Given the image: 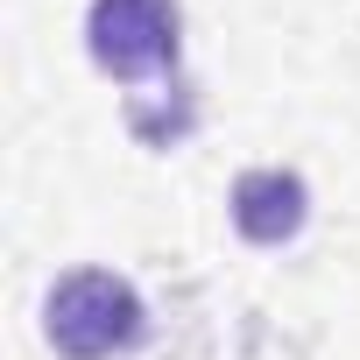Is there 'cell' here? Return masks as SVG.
<instances>
[{
	"mask_svg": "<svg viewBox=\"0 0 360 360\" xmlns=\"http://www.w3.org/2000/svg\"><path fill=\"white\" fill-rule=\"evenodd\" d=\"M141 325H148V311H141L134 283L113 269H71L43 304V332L64 360H113L141 339Z\"/></svg>",
	"mask_w": 360,
	"mask_h": 360,
	"instance_id": "cell-1",
	"label": "cell"
},
{
	"mask_svg": "<svg viewBox=\"0 0 360 360\" xmlns=\"http://www.w3.org/2000/svg\"><path fill=\"white\" fill-rule=\"evenodd\" d=\"M85 43H92V64L120 85L169 78L184 57V15H176V0H92Z\"/></svg>",
	"mask_w": 360,
	"mask_h": 360,
	"instance_id": "cell-2",
	"label": "cell"
},
{
	"mask_svg": "<svg viewBox=\"0 0 360 360\" xmlns=\"http://www.w3.org/2000/svg\"><path fill=\"white\" fill-rule=\"evenodd\" d=\"M226 205H233V226H240L255 248H283V240H297L304 219H311V191H304L297 169H240Z\"/></svg>",
	"mask_w": 360,
	"mask_h": 360,
	"instance_id": "cell-3",
	"label": "cell"
}]
</instances>
